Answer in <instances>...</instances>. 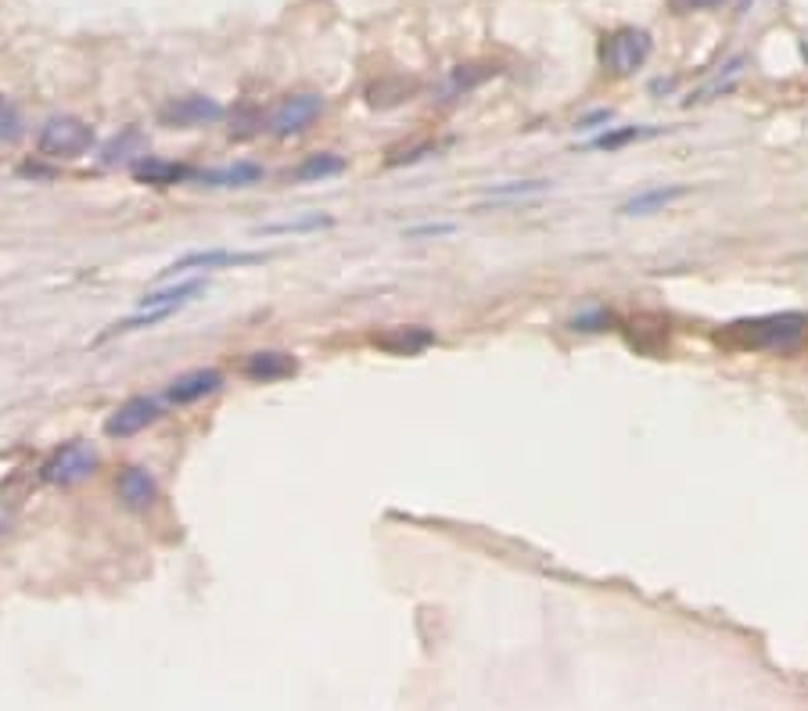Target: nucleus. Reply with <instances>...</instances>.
Segmentation results:
<instances>
[{"mask_svg":"<svg viewBox=\"0 0 808 711\" xmlns=\"http://www.w3.org/2000/svg\"><path fill=\"white\" fill-rule=\"evenodd\" d=\"M808 316L801 313H773V316H751V320H733L726 324L715 342L729 345V349H787L805 334Z\"/></svg>","mask_w":808,"mask_h":711,"instance_id":"nucleus-1","label":"nucleus"},{"mask_svg":"<svg viewBox=\"0 0 808 711\" xmlns=\"http://www.w3.org/2000/svg\"><path fill=\"white\" fill-rule=\"evenodd\" d=\"M94 148V126L76 115H51L36 133V151L54 162H76Z\"/></svg>","mask_w":808,"mask_h":711,"instance_id":"nucleus-2","label":"nucleus"},{"mask_svg":"<svg viewBox=\"0 0 808 711\" xmlns=\"http://www.w3.org/2000/svg\"><path fill=\"white\" fill-rule=\"evenodd\" d=\"M97 464H101L97 446H90L87 439H72L65 442V446H58L51 457L44 460L40 478H44L47 485H80L97 471Z\"/></svg>","mask_w":808,"mask_h":711,"instance_id":"nucleus-3","label":"nucleus"},{"mask_svg":"<svg viewBox=\"0 0 808 711\" xmlns=\"http://www.w3.org/2000/svg\"><path fill=\"white\" fill-rule=\"evenodd\" d=\"M223 119V105L216 97L205 94H184V97H169L166 105L159 108V126L169 130H198V126H212Z\"/></svg>","mask_w":808,"mask_h":711,"instance_id":"nucleus-4","label":"nucleus"},{"mask_svg":"<svg viewBox=\"0 0 808 711\" xmlns=\"http://www.w3.org/2000/svg\"><path fill=\"white\" fill-rule=\"evenodd\" d=\"M600 58L615 76H633L636 69H643L650 58V36L643 29H618L604 40Z\"/></svg>","mask_w":808,"mask_h":711,"instance_id":"nucleus-5","label":"nucleus"},{"mask_svg":"<svg viewBox=\"0 0 808 711\" xmlns=\"http://www.w3.org/2000/svg\"><path fill=\"white\" fill-rule=\"evenodd\" d=\"M324 112V97L320 94H291L270 112V133L273 137H295L309 130Z\"/></svg>","mask_w":808,"mask_h":711,"instance_id":"nucleus-6","label":"nucleus"},{"mask_svg":"<svg viewBox=\"0 0 808 711\" xmlns=\"http://www.w3.org/2000/svg\"><path fill=\"white\" fill-rule=\"evenodd\" d=\"M162 417V406L159 399H151V395H133L126 403H119L112 413H108L105 421V435L108 439H130V435H141L144 428Z\"/></svg>","mask_w":808,"mask_h":711,"instance_id":"nucleus-7","label":"nucleus"},{"mask_svg":"<svg viewBox=\"0 0 808 711\" xmlns=\"http://www.w3.org/2000/svg\"><path fill=\"white\" fill-rule=\"evenodd\" d=\"M115 492H119V503H123L126 510L141 514V510L155 507V500H159V482H155V474H151L148 467L130 464L115 478Z\"/></svg>","mask_w":808,"mask_h":711,"instance_id":"nucleus-8","label":"nucleus"},{"mask_svg":"<svg viewBox=\"0 0 808 711\" xmlns=\"http://www.w3.org/2000/svg\"><path fill=\"white\" fill-rule=\"evenodd\" d=\"M299 370V360L284 349H259L248 352L245 363H241V374L255 385H273V381H284Z\"/></svg>","mask_w":808,"mask_h":711,"instance_id":"nucleus-9","label":"nucleus"},{"mask_svg":"<svg viewBox=\"0 0 808 711\" xmlns=\"http://www.w3.org/2000/svg\"><path fill=\"white\" fill-rule=\"evenodd\" d=\"M263 252H227V248H205V252H187L176 263L166 266V273H187V270H227V266H255L263 263Z\"/></svg>","mask_w":808,"mask_h":711,"instance_id":"nucleus-10","label":"nucleus"},{"mask_svg":"<svg viewBox=\"0 0 808 711\" xmlns=\"http://www.w3.org/2000/svg\"><path fill=\"white\" fill-rule=\"evenodd\" d=\"M223 388V374L216 367H198V370H187V374H180V378L169 381L166 388V399L173 406H191L198 403V399H205V395L220 392Z\"/></svg>","mask_w":808,"mask_h":711,"instance_id":"nucleus-11","label":"nucleus"},{"mask_svg":"<svg viewBox=\"0 0 808 711\" xmlns=\"http://www.w3.org/2000/svg\"><path fill=\"white\" fill-rule=\"evenodd\" d=\"M370 342L378 345L381 352L388 356H421L424 349L435 345V331L421 324H410V327H388V331L374 334Z\"/></svg>","mask_w":808,"mask_h":711,"instance_id":"nucleus-12","label":"nucleus"},{"mask_svg":"<svg viewBox=\"0 0 808 711\" xmlns=\"http://www.w3.org/2000/svg\"><path fill=\"white\" fill-rule=\"evenodd\" d=\"M191 180L202 187H220V191H227V187H252L263 180V166L259 162H230V166L220 169H202Z\"/></svg>","mask_w":808,"mask_h":711,"instance_id":"nucleus-13","label":"nucleus"},{"mask_svg":"<svg viewBox=\"0 0 808 711\" xmlns=\"http://www.w3.org/2000/svg\"><path fill=\"white\" fill-rule=\"evenodd\" d=\"M625 334H629V345L647 356H661L668 349V324L658 316H633L625 324Z\"/></svg>","mask_w":808,"mask_h":711,"instance_id":"nucleus-14","label":"nucleus"},{"mask_svg":"<svg viewBox=\"0 0 808 711\" xmlns=\"http://www.w3.org/2000/svg\"><path fill=\"white\" fill-rule=\"evenodd\" d=\"M133 176L141 180V184H155V187H173L180 180H191V169L180 166V162H169V158L159 155H144L133 162Z\"/></svg>","mask_w":808,"mask_h":711,"instance_id":"nucleus-15","label":"nucleus"},{"mask_svg":"<svg viewBox=\"0 0 808 711\" xmlns=\"http://www.w3.org/2000/svg\"><path fill=\"white\" fill-rule=\"evenodd\" d=\"M492 76H500V65H492V62H467V65H457V69L449 72V79H446V87H442V94H446V97H460V94H467V90L482 87L485 79H492Z\"/></svg>","mask_w":808,"mask_h":711,"instance_id":"nucleus-16","label":"nucleus"},{"mask_svg":"<svg viewBox=\"0 0 808 711\" xmlns=\"http://www.w3.org/2000/svg\"><path fill=\"white\" fill-rule=\"evenodd\" d=\"M683 194L686 187H647V191H640L636 198H629L622 205V216H650V212L668 209L672 202H679Z\"/></svg>","mask_w":808,"mask_h":711,"instance_id":"nucleus-17","label":"nucleus"},{"mask_svg":"<svg viewBox=\"0 0 808 711\" xmlns=\"http://www.w3.org/2000/svg\"><path fill=\"white\" fill-rule=\"evenodd\" d=\"M345 169L342 155H331V151H320V155H306L295 169V180L299 184H320L327 176H338Z\"/></svg>","mask_w":808,"mask_h":711,"instance_id":"nucleus-18","label":"nucleus"},{"mask_svg":"<svg viewBox=\"0 0 808 711\" xmlns=\"http://www.w3.org/2000/svg\"><path fill=\"white\" fill-rule=\"evenodd\" d=\"M202 291H205V281H184V284H176V288L144 295L141 309H180V306H187L194 295H202Z\"/></svg>","mask_w":808,"mask_h":711,"instance_id":"nucleus-19","label":"nucleus"},{"mask_svg":"<svg viewBox=\"0 0 808 711\" xmlns=\"http://www.w3.org/2000/svg\"><path fill=\"white\" fill-rule=\"evenodd\" d=\"M367 94H370V105L392 108V105H399V101H410V97L417 94V83H413V79H381V83H374Z\"/></svg>","mask_w":808,"mask_h":711,"instance_id":"nucleus-20","label":"nucleus"},{"mask_svg":"<svg viewBox=\"0 0 808 711\" xmlns=\"http://www.w3.org/2000/svg\"><path fill=\"white\" fill-rule=\"evenodd\" d=\"M130 148L133 151H144V137L137 126H130V130H123V137H112V141L105 144V151H101V162L105 166H119V162H130Z\"/></svg>","mask_w":808,"mask_h":711,"instance_id":"nucleus-21","label":"nucleus"},{"mask_svg":"<svg viewBox=\"0 0 808 711\" xmlns=\"http://www.w3.org/2000/svg\"><path fill=\"white\" fill-rule=\"evenodd\" d=\"M331 216H320V212H313V216H302V220H288V223H266V227H259V234H309V230H324L331 227Z\"/></svg>","mask_w":808,"mask_h":711,"instance_id":"nucleus-22","label":"nucleus"},{"mask_svg":"<svg viewBox=\"0 0 808 711\" xmlns=\"http://www.w3.org/2000/svg\"><path fill=\"white\" fill-rule=\"evenodd\" d=\"M654 133L658 130H647V126H625V130H611V133H604V137H597L593 148L615 151V148H625V144H633V141H643V137H654Z\"/></svg>","mask_w":808,"mask_h":711,"instance_id":"nucleus-23","label":"nucleus"},{"mask_svg":"<svg viewBox=\"0 0 808 711\" xmlns=\"http://www.w3.org/2000/svg\"><path fill=\"white\" fill-rule=\"evenodd\" d=\"M22 137V112L15 108V101L0 94V144H11Z\"/></svg>","mask_w":808,"mask_h":711,"instance_id":"nucleus-24","label":"nucleus"},{"mask_svg":"<svg viewBox=\"0 0 808 711\" xmlns=\"http://www.w3.org/2000/svg\"><path fill=\"white\" fill-rule=\"evenodd\" d=\"M546 180H521V184H500V187H489L492 198H518V194H532V191H543Z\"/></svg>","mask_w":808,"mask_h":711,"instance_id":"nucleus-25","label":"nucleus"},{"mask_svg":"<svg viewBox=\"0 0 808 711\" xmlns=\"http://www.w3.org/2000/svg\"><path fill=\"white\" fill-rule=\"evenodd\" d=\"M607 324H611V313H604V309H589V313H579L571 320L575 331H604Z\"/></svg>","mask_w":808,"mask_h":711,"instance_id":"nucleus-26","label":"nucleus"},{"mask_svg":"<svg viewBox=\"0 0 808 711\" xmlns=\"http://www.w3.org/2000/svg\"><path fill=\"white\" fill-rule=\"evenodd\" d=\"M722 0H672V8L676 11H697V8H715Z\"/></svg>","mask_w":808,"mask_h":711,"instance_id":"nucleus-27","label":"nucleus"},{"mask_svg":"<svg viewBox=\"0 0 808 711\" xmlns=\"http://www.w3.org/2000/svg\"><path fill=\"white\" fill-rule=\"evenodd\" d=\"M424 234H453V223H435V227H413L410 237H424Z\"/></svg>","mask_w":808,"mask_h":711,"instance_id":"nucleus-28","label":"nucleus"},{"mask_svg":"<svg viewBox=\"0 0 808 711\" xmlns=\"http://www.w3.org/2000/svg\"><path fill=\"white\" fill-rule=\"evenodd\" d=\"M8 536V518H4V514H0V539Z\"/></svg>","mask_w":808,"mask_h":711,"instance_id":"nucleus-29","label":"nucleus"}]
</instances>
